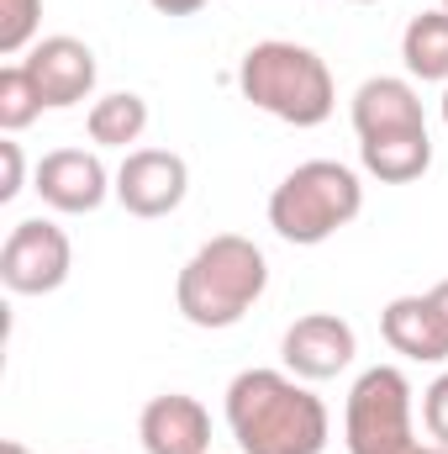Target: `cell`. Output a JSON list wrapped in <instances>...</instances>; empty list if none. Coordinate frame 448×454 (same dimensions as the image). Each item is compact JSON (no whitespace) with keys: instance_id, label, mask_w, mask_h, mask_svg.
Instances as JSON below:
<instances>
[{"instance_id":"6da1fadb","label":"cell","mask_w":448,"mask_h":454,"mask_svg":"<svg viewBox=\"0 0 448 454\" xmlns=\"http://www.w3.org/2000/svg\"><path fill=\"white\" fill-rule=\"evenodd\" d=\"M227 428L243 454H322L333 418L296 375L243 370L227 386Z\"/></svg>"},{"instance_id":"8fae6325","label":"cell","mask_w":448,"mask_h":454,"mask_svg":"<svg viewBox=\"0 0 448 454\" xmlns=\"http://www.w3.org/2000/svg\"><path fill=\"white\" fill-rule=\"evenodd\" d=\"M137 439L148 454H212V418L196 396L169 391V396H153L143 407Z\"/></svg>"},{"instance_id":"7402d4cb","label":"cell","mask_w":448,"mask_h":454,"mask_svg":"<svg viewBox=\"0 0 448 454\" xmlns=\"http://www.w3.org/2000/svg\"><path fill=\"white\" fill-rule=\"evenodd\" d=\"M428 296H433V307H438V312H444V323H448V280H438V286H433V291H428Z\"/></svg>"},{"instance_id":"8992f818","label":"cell","mask_w":448,"mask_h":454,"mask_svg":"<svg viewBox=\"0 0 448 454\" xmlns=\"http://www.w3.org/2000/svg\"><path fill=\"white\" fill-rule=\"evenodd\" d=\"M69 264H74V248H69V232L48 217H27V223L11 227L5 248H0V280L5 291L16 296H48L69 280Z\"/></svg>"},{"instance_id":"ba28073f","label":"cell","mask_w":448,"mask_h":454,"mask_svg":"<svg viewBox=\"0 0 448 454\" xmlns=\"http://www.w3.org/2000/svg\"><path fill=\"white\" fill-rule=\"evenodd\" d=\"M21 64H27V74H32L42 106H53V112L80 106V101L96 90V53H90L80 37H42Z\"/></svg>"},{"instance_id":"44dd1931","label":"cell","mask_w":448,"mask_h":454,"mask_svg":"<svg viewBox=\"0 0 448 454\" xmlns=\"http://www.w3.org/2000/svg\"><path fill=\"white\" fill-rule=\"evenodd\" d=\"M153 11H164V16H190V11H201L206 0H148Z\"/></svg>"},{"instance_id":"2e32d148","label":"cell","mask_w":448,"mask_h":454,"mask_svg":"<svg viewBox=\"0 0 448 454\" xmlns=\"http://www.w3.org/2000/svg\"><path fill=\"white\" fill-rule=\"evenodd\" d=\"M90 143H101V148H127V143H137L143 137V127H148V101L143 96H132V90H116V96H101L96 106H90Z\"/></svg>"},{"instance_id":"d6986e66","label":"cell","mask_w":448,"mask_h":454,"mask_svg":"<svg viewBox=\"0 0 448 454\" xmlns=\"http://www.w3.org/2000/svg\"><path fill=\"white\" fill-rule=\"evenodd\" d=\"M422 423H428L433 444H448V375H438V380L422 391Z\"/></svg>"},{"instance_id":"7c38bea8","label":"cell","mask_w":448,"mask_h":454,"mask_svg":"<svg viewBox=\"0 0 448 454\" xmlns=\"http://www.w3.org/2000/svg\"><path fill=\"white\" fill-rule=\"evenodd\" d=\"M380 333L396 354L417 359V364H438L448 359V323L433 307V296H396L380 312Z\"/></svg>"},{"instance_id":"603a6c76","label":"cell","mask_w":448,"mask_h":454,"mask_svg":"<svg viewBox=\"0 0 448 454\" xmlns=\"http://www.w3.org/2000/svg\"><path fill=\"white\" fill-rule=\"evenodd\" d=\"M406 454H448V444H412Z\"/></svg>"},{"instance_id":"5bb4252c","label":"cell","mask_w":448,"mask_h":454,"mask_svg":"<svg viewBox=\"0 0 448 454\" xmlns=\"http://www.w3.org/2000/svg\"><path fill=\"white\" fill-rule=\"evenodd\" d=\"M359 159H364V169H369L375 180L406 185V180H422V175H428V164H433V137H428V127L359 137Z\"/></svg>"},{"instance_id":"7a4b0ae2","label":"cell","mask_w":448,"mask_h":454,"mask_svg":"<svg viewBox=\"0 0 448 454\" xmlns=\"http://www.w3.org/2000/svg\"><path fill=\"white\" fill-rule=\"evenodd\" d=\"M264 286H269L264 248L253 238H243V232H217L180 270L174 301H180V317L196 323V328H232V323H243L253 312Z\"/></svg>"},{"instance_id":"cb8c5ba5","label":"cell","mask_w":448,"mask_h":454,"mask_svg":"<svg viewBox=\"0 0 448 454\" xmlns=\"http://www.w3.org/2000/svg\"><path fill=\"white\" fill-rule=\"evenodd\" d=\"M0 454H32V450H27V444H16V439H5V444H0Z\"/></svg>"},{"instance_id":"9a60e30c","label":"cell","mask_w":448,"mask_h":454,"mask_svg":"<svg viewBox=\"0 0 448 454\" xmlns=\"http://www.w3.org/2000/svg\"><path fill=\"white\" fill-rule=\"evenodd\" d=\"M401 59L417 80H444L448 85V11H422L406 21Z\"/></svg>"},{"instance_id":"3957f363","label":"cell","mask_w":448,"mask_h":454,"mask_svg":"<svg viewBox=\"0 0 448 454\" xmlns=\"http://www.w3.org/2000/svg\"><path fill=\"white\" fill-rule=\"evenodd\" d=\"M237 85L243 96L259 106V112L280 116L290 127H322L337 106V90H333V69L301 48V43H253L243 53V69H237Z\"/></svg>"},{"instance_id":"5b68a950","label":"cell","mask_w":448,"mask_h":454,"mask_svg":"<svg viewBox=\"0 0 448 454\" xmlns=\"http://www.w3.org/2000/svg\"><path fill=\"white\" fill-rule=\"evenodd\" d=\"M348 454H406L412 434V380L396 364H375L353 380L348 412H343Z\"/></svg>"},{"instance_id":"9c48e42d","label":"cell","mask_w":448,"mask_h":454,"mask_svg":"<svg viewBox=\"0 0 448 454\" xmlns=\"http://www.w3.org/2000/svg\"><path fill=\"white\" fill-rule=\"evenodd\" d=\"M280 354H285V370H290L296 380H333L337 370L353 364L359 339H353V328H348L343 317H333V312H312V317L290 323Z\"/></svg>"},{"instance_id":"4316f807","label":"cell","mask_w":448,"mask_h":454,"mask_svg":"<svg viewBox=\"0 0 448 454\" xmlns=\"http://www.w3.org/2000/svg\"><path fill=\"white\" fill-rule=\"evenodd\" d=\"M444 11H448V0H444Z\"/></svg>"},{"instance_id":"e0dca14e","label":"cell","mask_w":448,"mask_h":454,"mask_svg":"<svg viewBox=\"0 0 448 454\" xmlns=\"http://www.w3.org/2000/svg\"><path fill=\"white\" fill-rule=\"evenodd\" d=\"M37 112H42V96H37L27 64H5L0 69V127L21 132L27 121H37Z\"/></svg>"},{"instance_id":"4fadbf2b","label":"cell","mask_w":448,"mask_h":454,"mask_svg":"<svg viewBox=\"0 0 448 454\" xmlns=\"http://www.w3.org/2000/svg\"><path fill=\"white\" fill-rule=\"evenodd\" d=\"M412 127H428L422 101L406 80H364L359 96H353V132L359 137H380V132H412Z\"/></svg>"},{"instance_id":"ac0fdd59","label":"cell","mask_w":448,"mask_h":454,"mask_svg":"<svg viewBox=\"0 0 448 454\" xmlns=\"http://www.w3.org/2000/svg\"><path fill=\"white\" fill-rule=\"evenodd\" d=\"M37 21H42V0H0V53L16 59L37 37Z\"/></svg>"},{"instance_id":"d4e9b609","label":"cell","mask_w":448,"mask_h":454,"mask_svg":"<svg viewBox=\"0 0 448 454\" xmlns=\"http://www.w3.org/2000/svg\"><path fill=\"white\" fill-rule=\"evenodd\" d=\"M444 121H448V90H444Z\"/></svg>"},{"instance_id":"30bf717a","label":"cell","mask_w":448,"mask_h":454,"mask_svg":"<svg viewBox=\"0 0 448 454\" xmlns=\"http://www.w3.org/2000/svg\"><path fill=\"white\" fill-rule=\"evenodd\" d=\"M53 212H96L106 196H112V175L96 153L85 148H53L42 164H37V185H32Z\"/></svg>"},{"instance_id":"484cf974","label":"cell","mask_w":448,"mask_h":454,"mask_svg":"<svg viewBox=\"0 0 448 454\" xmlns=\"http://www.w3.org/2000/svg\"><path fill=\"white\" fill-rule=\"evenodd\" d=\"M353 5H369V0H353Z\"/></svg>"},{"instance_id":"277c9868","label":"cell","mask_w":448,"mask_h":454,"mask_svg":"<svg viewBox=\"0 0 448 454\" xmlns=\"http://www.w3.org/2000/svg\"><path fill=\"white\" fill-rule=\"evenodd\" d=\"M364 212V185L348 164L337 159H312V164H296L274 196H269V227L285 238V243H328L337 227H348Z\"/></svg>"},{"instance_id":"52a82bcc","label":"cell","mask_w":448,"mask_h":454,"mask_svg":"<svg viewBox=\"0 0 448 454\" xmlns=\"http://www.w3.org/2000/svg\"><path fill=\"white\" fill-rule=\"evenodd\" d=\"M190 191V169L169 148H137L116 169V201L132 217H169Z\"/></svg>"},{"instance_id":"ffe728a7","label":"cell","mask_w":448,"mask_h":454,"mask_svg":"<svg viewBox=\"0 0 448 454\" xmlns=\"http://www.w3.org/2000/svg\"><path fill=\"white\" fill-rule=\"evenodd\" d=\"M21 191V143H0V201Z\"/></svg>"}]
</instances>
